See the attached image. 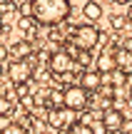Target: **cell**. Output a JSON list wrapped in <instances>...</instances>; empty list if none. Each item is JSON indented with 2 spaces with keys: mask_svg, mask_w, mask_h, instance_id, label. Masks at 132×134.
<instances>
[{
  "mask_svg": "<svg viewBox=\"0 0 132 134\" xmlns=\"http://www.w3.org/2000/svg\"><path fill=\"white\" fill-rule=\"evenodd\" d=\"M72 13V0H30V15L38 20V25H55L65 23Z\"/></svg>",
  "mask_w": 132,
  "mask_h": 134,
  "instance_id": "cell-1",
  "label": "cell"
},
{
  "mask_svg": "<svg viewBox=\"0 0 132 134\" xmlns=\"http://www.w3.org/2000/svg\"><path fill=\"white\" fill-rule=\"evenodd\" d=\"M0 3H3V0H0Z\"/></svg>",
  "mask_w": 132,
  "mask_h": 134,
  "instance_id": "cell-27",
  "label": "cell"
},
{
  "mask_svg": "<svg viewBox=\"0 0 132 134\" xmlns=\"http://www.w3.org/2000/svg\"><path fill=\"white\" fill-rule=\"evenodd\" d=\"M10 112V102L5 99V97H0V117H5Z\"/></svg>",
  "mask_w": 132,
  "mask_h": 134,
  "instance_id": "cell-18",
  "label": "cell"
},
{
  "mask_svg": "<svg viewBox=\"0 0 132 134\" xmlns=\"http://www.w3.org/2000/svg\"><path fill=\"white\" fill-rule=\"evenodd\" d=\"M18 13V3H15V0H3V3H0V18H10V15H15Z\"/></svg>",
  "mask_w": 132,
  "mask_h": 134,
  "instance_id": "cell-14",
  "label": "cell"
},
{
  "mask_svg": "<svg viewBox=\"0 0 132 134\" xmlns=\"http://www.w3.org/2000/svg\"><path fill=\"white\" fill-rule=\"evenodd\" d=\"M35 23H38V20H35L33 15H20V20H18V27L23 30V32L33 35V32H35Z\"/></svg>",
  "mask_w": 132,
  "mask_h": 134,
  "instance_id": "cell-13",
  "label": "cell"
},
{
  "mask_svg": "<svg viewBox=\"0 0 132 134\" xmlns=\"http://www.w3.org/2000/svg\"><path fill=\"white\" fill-rule=\"evenodd\" d=\"M115 134H122V132H115Z\"/></svg>",
  "mask_w": 132,
  "mask_h": 134,
  "instance_id": "cell-25",
  "label": "cell"
},
{
  "mask_svg": "<svg viewBox=\"0 0 132 134\" xmlns=\"http://www.w3.org/2000/svg\"><path fill=\"white\" fill-rule=\"evenodd\" d=\"M97 42H100V30L95 25L85 23V25H77L72 30V45L77 50H92Z\"/></svg>",
  "mask_w": 132,
  "mask_h": 134,
  "instance_id": "cell-2",
  "label": "cell"
},
{
  "mask_svg": "<svg viewBox=\"0 0 132 134\" xmlns=\"http://www.w3.org/2000/svg\"><path fill=\"white\" fill-rule=\"evenodd\" d=\"M117 62H120V67H130V65H132L130 50H117Z\"/></svg>",
  "mask_w": 132,
  "mask_h": 134,
  "instance_id": "cell-16",
  "label": "cell"
},
{
  "mask_svg": "<svg viewBox=\"0 0 132 134\" xmlns=\"http://www.w3.org/2000/svg\"><path fill=\"white\" fill-rule=\"evenodd\" d=\"M122 124H125V114L120 109H105L102 112V127L107 132H112V134L120 132V129H122Z\"/></svg>",
  "mask_w": 132,
  "mask_h": 134,
  "instance_id": "cell-8",
  "label": "cell"
},
{
  "mask_svg": "<svg viewBox=\"0 0 132 134\" xmlns=\"http://www.w3.org/2000/svg\"><path fill=\"white\" fill-rule=\"evenodd\" d=\"M75 109H67V107H52V109L45 114V122H47L52 129H65V127L75 124Z\"/></svg>",
  "mask_w": 132,
  "mask_h": 134,
  "instance_id": "cell-4",
  "label": "cell"
},
{
  "mask_svg": "<svg viewBox=\"0 0 132 134\" xmlns=\"http://www.w3.org/2000/svg\"><path fill=\"white\" fill-rule=\"evenodd\" d=\"M82 15L87 23H97L100 18H102V5L95 3V0H87V3L82 5Z\"/></svg>",
  "mask_w": 132,
  "mask_h": 134,
  "instance_id": "cell-10",
  "label": "cell"
},
{
  "mask_svg": "<svg viewBox=\"0 0 132 134\" xmlns=\"http://www.w3.org/2000/svg\"><path fill=\"white\" fill-rule=\"evenodd\" d=\"M87 94H90V92L85 90L82 85L65 87V90H62V104L67 107V109L80 112V109H85V107H87Z\"/></svg>",
  "mask_w": 132,
  "mask_h": 134,
  "instance_id": "cell-3",
  "label": "cell"
},
{
  "mask_svg": "<svg viewBox=\"0 0 132 134\" xmlns=\"http://www.w3.org/2000/svg\"><path fill=\"white\" fill-rule=\"evenodd\" d=\"M0 134H28V129H25L23 124H18V122H8Z\"/></svg>",
  "mask_w": 132,
  "mask_h": 134,
  "instance_id": "cell-15",
  "label": "cell"
},
{
  "mask_svg": "<svg viewBox=\"0 0 132 134\" xmlns=\"http://www.w3.org/2000/svg\"><path fill=\"white\" fill-rule=\"evenodd\" d=\"M3 30H5V20L0 18V32H3Z\"/></svg>",
  "mask_w": 132,
  "mask_h": 134,
  "instance_id": "cell-22",
  "label": "cell"
},
{
  "mask_svg": "<svg viewBox=\"0 0 132 134\" xmlns=\"http://www.w3.org/2000/svg\"><path fill=\"white\" fill-rule=\"evenodd\" d=\"M8 77L13 85H25L33 77V65L28 60H15V62L8 65Z\"/></svg>",
  "mask_w": 132,
  "mask_h": 134,
  "instance_id": "cell-5",
  "label": "cell"
},
{
  "mask_svg": "<svg viewBox=\"0 0 132 134\" xmlns=\"http://www.w3.org/2000/svg\"><path fill=\"white\" fill-rule=\"evenodd\" d=\"M23 104H25V107H30V104H33V97H30V94L25 97V94H23Z\"/></svg>",
  "mask_w": 132,
  "mask_h": 134,
  "instance_id": "cell-19",
  "label": "cell"
},
{
  "mask_svg": "<svg viewBox=\"0 0 132 134\" xmlns=\"http://www.w3.org/2000/svg\"><path fill=\"white\" fill-rule=\"evenodd\" d=\"M3 57H8V47H0V60Z\"/></svg>",
  "mask_w": 132,
  "mask_h": 134,
  "instance_id": "cell-20",
  "label": "cell"
},
{
  "mask_svg": "<svg viewBox=\"0 0 132 134\" xmlns=\"http://www.w3.org/2000/svg\"><path fill=\"white\" fill-rule=\"evenodd\" d=\"M125 23H127V15H112V27L115 30H122Z\"/></svg>",
  "mask_w": 132,
  "mask_h": 134,
  "instance_id": "cell-17",
  "label": "cell"
},
{
  "mask_svg": "<svg viewBox=\"0 0 132 134\" xmlns=\"http://www.w3.org/2000/svg\"><path fill=\"white\" fill-rule=\"evenodd\" d=\"M117 3H127V5H130V3H132V0H117Z\"/></svg>",
  "mask_w": 132,
  "mask_h": 134,
  "instance_id": "cell-23",
  "label": "cell"
},
{
  "mask_svg": "<svg viewBox=\"0 0 132 134\" xmlns=\"http://www.w3.org/2000/svg\"><path fill=\"white\" fill-rule=\"evenodd\" d=\"M80 85H82L87 92H97V90H100V85H102V72L85 70V72H82V77H80Z\"/></svg>",
  "mask_w": 132,
  "mask_h": 134,
  "instance_id": "cell-9",
  "label": "cell"
},
{
  "mask_svg": "<svg viewBox=\"0 0 132 134\" xmlns=\"http://www.w3.org/2000/svg\"><path fill=\"white\" fill-rule=\"evenodd\" d=\"M0 77H3V65H0Z\"/></svg>",
  "mask_w": 132,
  "mask_h": 134,
  "instance_id": "cell-24",
  "label": "cell"
},
{
  "mask_svg": "<svg viewBox=\"0 0 132 134\" xmlns=\"http://www.w3.org/2000/svg\"><path fill=\"white\" fill-rule=\"evenodd\" d=\"M95 65H97V72H102V75L115 72L120 67V62H117V50H105V52H100L97 60H95Z\"/></svg>",
  "mask_w": 132,
  "mask_h": 134,
  "instance_id": "cell-7",
  "label": "cell"
},
{
  "mask_svg": "<svg viewBox=\"0 0 132 134\" xmlns=\"http://www.w3.org/2000/svg\"><path fill=\"white\" fill-rule=\"evenodd\" d=\"M127 18L132 20V3H130V8H127Z\"/></svg>",
  "mask_w": 132,
  "mask_h": 134,
  "instance_id": "cell-21",
  "label": "cell"
},
{
  "mask_svg": "<svg viewBox=\"0 0 132 134\" xmlns=\"http://www.w3.org/2000/svg\"><path fill=\"white\" fill-rule=\"evenodd\" d=\"M60 134H95L92 127L90 124H82V122H75V124L65 127V129H60Z\"/></svg>",
  "mask_w": 132,
  "mask_h": 134,
  "instance_id": "cell-11",
  "label": "cell"
},
{
  "mask_svg": "<svg viewBox=\"0 0 132 134\" xmlns=\"http://www.w3.org/2000/svg\"><path fill=\"white\" fill-rule=\"evenodd\" d=\"M10 52L15 55V60H25V57H30L33 47H30V42H15L13 47H10Z\"/></svg>",
  "mask_w": 132,
  "mask_h": 134,
  "instance_id": "cell-12",
  "label": "cell"
},
{
  "mask_svg": "<svg viewBox=\"0 0 132 134\" xmlns=\"http://www.w3.org/2000/svg\"><path fill=\"white\" fill-rule=\"evenodd\" d=\"M72 3H77V0H72Z\"/></svg>",
  "mask_w": 132,
  "mask_h": 134,
  "instance_id": "cell-26",
  "label": "cell"
},
{
  "mask_svg": "<svg viewBox=\"0 0 132 134\" xmlns=\"http://www.w3.org/2000/svg\"><path fill=\"white\" fill-rule=\"evenodd\" d=\"M70 67H72V55L67 50H57L50 55V72L52 75H65V72H70Z\"/></svg>",
  "mask_w": 132,
  "mask_h": 134,
  "instance_id": "cell-6",
  "label": "cell"
}]
</instances>
